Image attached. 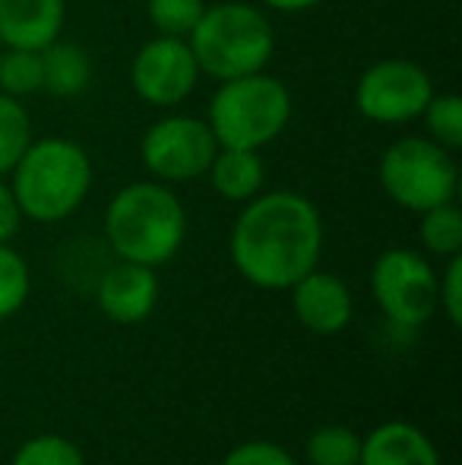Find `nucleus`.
Returning <instances> with one entry per match:
<instances>
[{"label": "nucleus", "instance_id": "f257e3e1", "mask_svg": "<svg viewBox=\"0 0 462 465\" xmlns=\"http://www.w3.org/2000/svg\"><path fill=\"white\" fill-rule=\"evenodd\" d=\"M320 251V213L295 190L257 193L231 228L234 270L257 288H291L317 270Z\"/></svg>", "mask_w": 462, "mask_h": 465}, {"label": "nucleus", "instance_id": "f03ea898", "mask_svg": "<svg viewBox=\"0 0 462 465\" xmlns=\"http://www.w3.org/2000/svg\"><path fill=\"white\" fill-rule=\"evenodd\" d=\"M105 234L121 260L162 266L184 244L187 215L165 184L136 181L114 193L105 213Z\"/></svg>", "mask_w": 462, "mask_h": 465}, {"label": "nucleus", "instance_id": "7ed1b4c3", "mask_svg": "<svg viewBox=\"0 0 462 465\" xmlns=\"http://www.w3.org/2000/svg\"><path fill=\"white\" fill-rule=\"evenodd\" d=\"M10 174L19 213L42 225L74 215L93 187V162L86 149L61 136L32 140Z\"/></svg>", "mask_w": 462, "mask_h": 465}, {"label": "nucleus", "instance_id": "20e7f679", "mask_svg": "<svg viewBox=\"0 0 462 465\" xmlns=\"http://www.w3.org/2000/svg\"><path fill=\"white\" fill-rule=\"evenodd\" d=\"M200 74L212 80H238L247 74H260L276 51V35L260 6L225 4L206 6L200 23L187 35Z\"/></svg>", "mask_w": 462, "mask_h": 465}, {"label": "nucleus", "instance_id": "39448f33", "mask_svg": "<svg viewBox=\"0 0 462 465\" xmlns=\"http://www.w3.org/2000/svg\"><path fill=\"white\" fill-rule=\"evenodd\" d=\"M291 121V93L270 74L225 80L210 102V130L219 146L263 149L279 140Z\"/></svg>", "mask_w": 462, "mask_h": 465}, {"label": "nucleus", "instance_id": "423d86ee", "mask_svg": "<svg viewBox=\"0 0 462 465\" xmlns=\"http://www.w3.org/2000/svg\"><path fill=\"white\" fill-rule=\"evenodd\" d=\"M380 187L402 209L425 213L440 203H453L459 190V168L450 149L431 136H402L380 155Z\"/></svg>", "mask_w": 462, "mask_h": 465}, {"label": "nucleus", "instance_id": "0eeeda50", "mask_svg": "<svg viewBox=\"0 0 462 465\" xmlns=\"http://www.w3.org/2000/svg\"><path fill=\"white\" fill-rule=\"evenodd\" d=\"M219 153V143L212 136L210 124L191 114H168L155 121L143 134L140 155L149 174L159 181H197L210 172L212 159Z\"/></svg>", "mask_w": 462, "mask_h": 465}, {"label": "nucleus", "instance_id": "6e6552de", "mask_svg": "<svg viewBox=\"0 0 462 465\" xmlns=\"http://www.w3.org/2000/svg\"><path fill=\"white\" fill-rule=\"evenodd\" d=\"M434 95V83L418 64L389 57L358 76L355 104L374 124H408L421 117Z\"/></svg>", "mask_w": 462, "mask_h": 465}, {"label": "nucleus", "instance_id": "1a4fd4ad", "mask_svg": "<svg viewBox=\"0 0 462 465\" xmlns=\"http://www.w3.org/2000/svg\"><path fill=\"white\" fill-rule=\"evenodd\" d=\"M370 288L380 311L399 326H421L437 307V276L431 263L412 251H387L374 263Z\"/></svg>", "mask_w": 462, "mask_h": 465}, {"label": "nucleus", "instance_id": "9d476101", "mask_svg": "<svg viewBox=\"0 0 462 465\" xmlns=\"http://www.w3.org/2000/svg\"><path fill=\"white\" fill-rule=\"evenodd\" d=\"M200 67L187 38L155 35L140 48L130 67L133 93L155 108H174L197 89Z\"/></svg>", "mask_w": 462, "mask_h": 465}, {"label": "nucleus", "instance_id": "9b49d317", "mask_svg": "<svg viewBox=\"0 0 462 465\" xmlns=\"http://www.w3.org/2000/svg\"><path fill=\"white\" fill-rule=\"evenodd\" d=\"M155 298H159V279L152 266L130 263L121 260L99 282V307L114 323H140L152 313Z\"/></svg>", "mask_w": 462, "mask_h": 465}, {"label": "nucleus", "instance_id": "f8f14e48", "mask_svg": "<svg viewBox=\"0 0 462 465\" xmlns=\"http://www.w3.org/2000/svg\"><path fill=\"white\" fill-rule=\"evenodd\" d=\"M291 304H295V317L301 326L320 336H333V332L346 330L351 320V292L342 279L329 276V272L310 270L291 285Z\"/></svg>", "mask_w": 462, "mask_h": 465}, {"label": "nucleus", "instance_id": "ddd939ff", "mask_svg": "<svg viewBox=\"0 0 462 465\" xmlns=\"http://www.w3.org/2000/svg\"><path fill=\"white\" fill-rule=\"evenodd\" d=\"M64 0H0V45L44 51L64 29Z\"/></svg>", "mask_w": 462, "mask_h": 465}, {"label": "nucleus", "instance_id": "4468645a", "mask_svg": "<svg viewBox=\"0 0 462 465\" xmlns=\"http://www.w3.org/2000/svg\"><path fill=\"white\" fill-rule=\"evenodd\" d=\"M358 465H440L434 443L406 421L380 424L368 440H361Z\"/></svg>", "mask_w": 462, "mask_h": 465}, {"label": "nucleus", "instance_id": "2eb2a0df", "mask_svg": "<svg viewBox=\"0 0 462 465\" xmlns=\"http://www.w3.org/2000/svg\"><path fill=\"white\" fill-rule=\"evenodd\" d=\"M210 181L216 187L219 196L231 203H247L260 193L266 178V168L263 159H260L257 149H229V146H219L216 159L210 165Z\"/></svg>", "mask_w": 462, "mask_h": 465}, {"label": "nucleus", "instance_id": "dca6fc26", "mask_svg": "<svg viewBox=\"0 0 462 465\" xmlns=\"http://www.w3.org/2000/svg\"><path fill=\"white\" fill-rule=\"evenodd\" d=\"M42 67H44V86L42 93L54 98H74L93 80V61L89 54L74 42H51L42 51Z\"/></svg>", "mask_w": 462, "mask_h": 465}, {"label": "nucleus", "instance_id": "f3484780", "mask_svg": "<svg viewBox=\"0 0 462 465\" xmlns=\"http://www.w3.org/2000/svg\"><path fill=\"white\" fill-rule=\"evenodd\" d=\"M32 143V117L19 98L0 93V178L13 172Z\"/></svg>", "mask_w": 462, "mask_h": 465}, {"label": "nucleus", "instance_id": "a211bd4d", "mask_svg": "<svg viewBox=\"0 0 462 465\" xmlns=\"http://www.w3.org/2000/svg\"><path fill=\"white\" fill-rule=\"evenodd\" d=\"M42 86H44L42 51H25V48L0 51V93L13 98H25L32 93H42Z\"/></svg>", "mask_w": 462, "mask_h": 465}, {"label": "nucleus", "instance_id": "6ab92c4d", "mask_svg": "<svg viewBox=\"0 0 462 465\" xmlns=\"http://www.w3.org/2000/svg\"><path fill=\"white\" fill-rule=\"evenodd\" d=\"M421 241L437 257H457L462 251V213L457 203H440L421 213Z\"/></svg>", "mask_w": 462, "mask_h": 465}, {"label": "nucleus", "instance_id": "aec40b11", "mask_svg": "<svg viewBox=\"0 0 462 465\" xmlns=\"http://www.w3.org/2000/svg\"><path fill=\"white\" fill-rule=\"evenodd\" d=\"M310 465H358L361 460V437L342 424H327L314 430L304 447Z\"/></svg>", "mask_w": 462, "mask_h": 465}, {"label": "nucleus", "instance_id": "412c9836", "mask_svg": "<svg viewBox=\"0 0 462 465\" xmlns=\"http://www.w3.org/2000/svg\"><path fill=\"white\" fill-rule=\"evenodd\" d=\"M421 117L437 146L450 149V153L462 146V98L457 93H434Z\"/></svg>", "mask_w": 462, "mask_h": 465}, {"label": "nucleus", "instance_id": "4be33fe9", "mask_svg": "<svg viewBox=\"0 0 462 465\" xmlns=\"http://www.w3.org/2000/svg\"><path fill=\"white\" fill-rule=\"evenodd\" d=\"M206 0H146V16L159 35L187 38L200 23Z\"/></svg>", "mask_w": 462, "mask_h": 465}, {"label": "nucleus", "instance_id": "5701e85b", "mask_svg": "<svg viewBox=\"0 0 462 465\" xmlns=\"http://www.w3.org/2000/svg\"><path fill=\"white\" fill-rule=\"evenodd\" d=\"M29 298V266L13 247L0 244V320L16 313Z\"/></svg>", "mask_w": 462, "mask_h": 465}, {"label": "nucleus", "instance_id": "b1692460", "mask_svg": "<svg viewBox=\"0 0 462 465\" xmlns=\"http://www.w3.org/2000/svg\"><path fill=\"white\" fill-rule=\"evenodd\" d=\"M13 465H86V462H83V453L70 440H64L57 434H42L19 447V453L13 456Z\"/></svg>", "mask_w": 462, "mask_h": 465}, {"label": "nucleus", "instance_id": "393cba45", "mask_svg": "<svg viewBox=\"0 0 462 465\" xmlns=\"http://www.w3.org/2000/svg\"><path fill=\"white\" fill-rule=\"evenodd\" d=\"M222 465H295L289 453H285L279 443L270 440H251L234 447L229 456H225Z\"/></svg>", "mask_w": 462, "mask_h": 465}, {"label": "nucleus", "instance_id": "a878e982", "mask_svg": "<svg viewBox=\"0 0 462 465\" xmlns=\"http://www.w3.org/2000/svg\"><path fill=\"white\" fill-rule=\"evenodd\" d=\"M437 304H444L447 320L453 326L462 323V257H450V266H447L444 279L437 282Z\"/></svg>", "mask_w": 462, "mask_h": 465}, {"label": "nucleus", "instance_id": "bb28decb", "mask_svg": "<svg viewBox=\"0 0 462 465\" xmlns=\"http://www.w3.org/2000/svg\"><path fill=\"white\" fill-rule=\"evenodd\" d=\"M19 219H23V213H19L13 187L0 181V244H6L19 232Z\"/></svg>", "mask_w": 462, "mask_h": 465}, {"label": "nucleus", "instance_id": "cd10ccee", "mask_svg": "<svg viewBox=\"0 0 462 465\" xmlns=\"http://www.w3.org/2000/svg\"><path fill=\"white\" fill-rule=\"evenodd\" d=\"M263 6H270V10H279V13H304V10H314L317 4H323V0H260Z\"/></svg>", "mask_w": 462, "mask_h": 465}, {"label": "nucleus", "instance_id": "c85d7f7f", "mask_svg": "<svg viewBox=\"0 0 462 465\" xmlns=\"http://www.w3.org/2000/svg\"><path fill=\"white\" fill-rule=\"evenodd\" d=\"M0 51H4V45H0Z\"/></svg>", "mask_w": 462, "mask_h": 465}]
</instances>
